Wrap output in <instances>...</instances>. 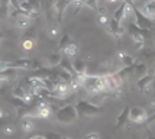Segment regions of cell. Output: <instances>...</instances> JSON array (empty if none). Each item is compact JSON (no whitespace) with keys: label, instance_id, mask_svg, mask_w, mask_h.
Listing matches in <instances>:
<instances>
[{"label":"cell","instance_id":"6da1fadb","mask_svg":"<svg viewBox=\"0 0 155 139\" xmlns=\"http://www.w3.org/2000/svg\"><path fill=\"white\" fill-rule=\"evenodd\" d=\"M75 109L78 113V117H97L104 113V107L94 104L90 100H78L75 103Z\"/></svg>","mask_w":155,"mask_h":139},{"label":"cell","instance_id":"7a4b0ae2","mask_svg":"<svg viewBox=\"0 0 155 139\" xmlns=\"http://www.w3.org/2000/svg\"><path fill=\"white\" fill-rule=\"evenodd\" d=\"M77 117H78V113H77L75 104H65L55 110V120L64 125H70L75 122Z\"/></svg>","mask_w":155,"mask_h":139},{"label":"cell","instance_id":"3957f363","mask_svg":"<svg viewBox=\"0 0 155 139\" xmlns=\"http://www.w3.org/2000/svg\"><path fill=\"white\" fill-rule=\"evenodd\" d=\"M81 87L88 93H97L104 91V81H103V75H84L83 81H81Z\"/></svg>","mask_w":155,"mask_h":139},{"label":"cell","instance_id":"277c9868","mask_svg":"<svg viewBox=\"0 0 155 139\" xmlns=\"http://www.w3.org/2000/svg\"><path fill=\"white\" fill-rule=\"evenodd\" d=\"M103 81H104V91L113 93V94L119 93V90H120V87H122V83H123V80L117 75V73L103 74Z\"/></svg>","mask_w":155,"mask_h":139},{"label":"cell","instance_id":"5b68a950","mask_svg":"<svg viewBox=\"0 0 155 139\" xmlns=\"http://www.w3.org/2000/svg\"><path fill=\"white\" fill-rule=\"evenodd\" d=\"M132 15L135 16V25L139 26L141 29L145 31H152L154 29V20H151L149 18H147L145 15L141 12V9H138L135 5H132Z\"/></svg>","mask_w":155,"mask_h":139},{"label":"cell","instance_id":"8992f818","mask_svg":"<svg viewBox=\"0 0 155 139\" xmlns=\"http://www.w3.org/2000/svg\"><path fill=\"white\" fill-rule=\"evenodd\" d=\"M52 107H51V103L49 101H45V100H42L39 101L36 106L32 109V112H31V117L35 116V117H39V119H49L51 117V114H52Z\"/></svg>","mask_w":155,"mask_h":139},{"label":"cell","instance_id":"52a82bcc","mask_svg":"<svg viewBox=\"0 0 155 139\" xmlns=\"http://www.w3.org/2000/svg\"><path fill=\"white\" fill-rule=\"evenodd\" d=\"M148 119V113L147 110L141 106H134L130 107V110H129V120L130 122H134V123H145Z\"/></svg>","mask_w":155,"mask_h":139},{"label":"cell","instance_id":"ba28073f","mask_svg":"<svg viewBox=\"0 0 155 139\" xmlns=\"http://www.w3.org/2000/svg\"><path fill=\"white\" fill-rule=\"evenodd\" d=\"M155 80V70L154 68H151V70H148L147 73L142 75L141 78L138 80V83H136V87L141 90V91H143L147 87H149L151 84H152V81Z\"/></svg>","mask_w":155,"mask_h":139},{"label":"cell","instance_id":"9c48e42d","mask_svg":"<svg viewBox=\"0 0 155 139\" xmlns=\"http://www.w3.org/2000/svg\"><path fill=\"white\" fill-rule=\"evenodd\" d=\"M129 110H130V107L125 106V107H123V110L119 113V116H117V119H116V122H115V127H116V129H120V127H123V126L128 123V120H129Z\"/></svg>","mask_w":155,"mask_h":139},{"label":"cell","instance_id":"30bf717a","mask_svg":"<svg viewBox=\"0 0 155 139\" xmlns=\"http://www.w3.org/2000/svg\"><path fill=\"white\" fill-rule=\"evenodd\" d=\"M141 12L147 18H149L151 20L155 22V0H148L143 6L141 7Z\"/></svg>","mask_w":155,"mask_h":139},{"label":"cell","instance_id":"8fae6325","mask_svg":"<svg viewBox=\"0 0 155 139\" xmlns=\"http://www.w3.org/2000/svg\"><path fill=\"white\" fill-rule=\"evenodd\" d=\"M139 58H141V60H143L145 62L155 61V48L145 46L143 49H141V51H139Z\"/></svg>","mask_w":155,"mask_h":139},{"label":"cell","instance_id":"7c38bea8","mask_svg":"<svg viewBox=\"0 0 155 139\" xmlns=\"http://www.w3.org/2000/svg\"><path fill=\"white\" fill-rule=\"evenodd\" d=\"M31 22H32V19L29 16H26V15H19L18 18H15L16 28H19V29H28L31 26Z\"/></svg>","mask_w":155,"mask_h":139},{"label":"cell","instance_id":"4fadbf2b","mask_svg":"<svg viewBox=\"0 0 155 139\" xmlns=\"http://www.w3.org/2000/svg\"><path fill=\"white\" fill-rule=\"evenodd\" d=\"M117 60L120 61L123 67H130L136 62L135 58H134L132 55H129V54H126V52H122V51L117 52Z\"/></svg>","mask_w":155,"mask_h":139},{"label":"cell","instance_id":"5bb4252c","mask_svg":"<svg viewBox=\"0 0 155 139\" xmlns=\"http://www.w3.org/2000/svg\"><path fill=\"white\" fill-rule=\"evenodd\" d=\"M73 67H74L75 73L78 75H86V73H87V62L84 60H74Z\"/></svg>","mask_w":155,"mask_h":139},{"label":"cell","instance_id":"9a60e30c","mask_svg":"<svg viewBox=\"0 0 155 139\" xmlns=\"http://www.w3.org/2000/svg\"><path fill=\"white\" fill-rule=\"evenodd\" d=\"M47 58V65L51 67V68H55V67H58L61 64V61H62V58H61V54L60 52H55V54H51V55H48V57H45Z\"/></svg>","mask_w":155,"mask_h":139},{"label":"cell","instance_id":"2e32d148","mask_svg":"<svg viewBox=\"0 0 155 139\" xmlns=\"http://www.w3.org/2000/svg\"><path fill=\"white\" fill-rule=\"evenodd\" d=\"M62 54H64L67 58H75L77 54H78V46L75 45L74 42H71L70 45L65 46V48L62 49Z\"/></svg>","mask_w":155,"mask_h":139},{"label":"cell","instance_id":"e0dca14e","mask_svg":"<svg viewBox=\"0 0 155 139\" xmlns=\"http://www.w3.org/2000/svg\"><path fill=\"white\" fill-rule=\"evenodd\" d=\"M20 126H22V131L23 132H32L35 129V123L31 116H25L22 119V122H20Z\"/></svg>","mask_w":155,"mask_h":139},{"label":"cell","instance_id":"ac0fdd59","mask_svg":"<svg viewBox=\"0 0 155 139\" xmlns=\"http://www.w3.org/2000/svg\"><path fill=\"white\" fill-rule=\"evenodd\" d=\"M70 44H71V38H70V35H68V33H64V35L61 36V39L58 41V49L62 51V49H64L65 46H68Z\"/></svg>","mask_w":155,"mask_h":139},{"label":"cell","instance_id":"d6986e66","mask_svg":"<svg viewBox=\"0 0 155 139\" xmlns=\"http://www.w3.org/2000/svg\"><path fill=\"white\" fill-rule=\"evenodd\" d=\"M47 33L51 39H54V38L58 36V33H60V28L57 26L55 23H49V26H48V29H47Z\"/></svg>","mask_w":155,"mask_h":139},{"label":"cell","instance_id":"ffe728a7","mask_svg":"<svg viewBox=\"0 0 155 139\" xmlns=\"http://www.w3.org/2000/svg\"><path fill=\"white\" fill-rule=\"evenodd\" d=\"M97 22H99V25H101L103 28H106L109 25V22H110V18H109V15L107 13H104V15H97Z\"/></svg>","mask_w":155,"mask_h":139},{"label":"cell","instance_id":"44dd1931","mask_svg":"<svg viewBox=\"0 0 155 139\" xmlns=\"http://www.w3.org/2000/svg\"><path fill=\"white\" fill-rule=\"evenodd\" d=\"M35 42H36V41H34V39H26V38H23L22 46H23V49H25V51H31V49H32V48L35 46Z\"/></svg>","mask_w":155,"mask_h":139},{"label":"cell","instance_id":"7402d4cb","mask_svg":"<svg viewBox=\"0 0 155 139\" xmlns=\"http://www.w3.org/2000/svg\"><path fill=\"white\" fill-rule=\"evenodd\" d=\"M84 6H87L88 9H93V10H97L99 9V0H84Z\"/></svg>","mask_w":155,"mask_h":139},{"label":"cell","instance_id":"603a6c76","mask_svg":"<svg viewBox=\"0 0 155 139\" xmlns=\"http://www.w3.org/2000/svg\"><path fill=\"white\" fill-rule=\"evenodd\" d=\"M25 38H26V39H34V41H36V31H35L34 28H28L26 33H25Z\"/></svg>","mask_w":155,"mask_h":139},{"label":"cell","instance_id":"cb8c5ba5","mask_svg":"<svg viewBox=\"0 0 155 139\" xmlns=\"http://www.w3.org/2000/svg\"><path fill=\"white\" fill-rule=\"evenodd\" d=\"M47 139H61V136L62 135H60V133H55V132H48L44 135Z\"/></svg>","mask_w":155,"mask_h":139},{"label":"cell","instance_id":"d4e9b609","mask_svg":"<svg viewBox=\"0 0 155 139\" xmlns=\"http://www.w3.org/2000/svg\"><path fill=\"white\" fill-rule=\"evenodd\" d=\"M83 139H100V135L97 132H90V133H87V135H84Z\"/></svg>","mask_w":155,"mask_h":139},{"label":"cell","instance_id":"484cf974","mask_svg":"<svg viewBox=\"0 0 155 139\" xmlns=\"http://www.w3.org/2000/svg\"><path fill=\"white\" fill-rule=\"evenodd\" d=\"M3 132L7 133V135H10V133H13V127H12V126H5Z\"/></svg>","mask_w":155,"mask_h":139},{"label":"cell","instance_id":"4316f807","mask_svg":"<svg viewBox=\"0 0 155 139\" xmlns=\"http://www.w3.org/2000/svg\"><path fill=\"white\" fill-rule=\"evenodd\" d=\"M29 139H47L44 135H35V136H32V138H29Z\"/></svg>","mask_w":155,"mask_h":139},{"label":"cell","instance_id":"83f0119b","mask_svg":"<svg viewBox=\"0 0 155 139\" xmlns=\"http://www.w3.org/2000/svg\"><path fill=\"white\" fill-rule=\"evenodd\" d=\"M149 107H151V109H154V112H155V100L149 101Z\"/></svg>","mask_w":155,"mask_h":139},{"label":"cell","instance_id":"f1b7e54d","mask_svg":"<svg viewBox=\"0 0 155 139\" xmlns=\"http://www.w3.org/2000/svg\"><path fill=\"white\" fill-rule=\"evenodd\" d=\"M148 139H155V135H152L151 131H148Z\"/></svg>","mask_w":155,"mask_h":139},{"label":"cell","instance_id":"f546056e","mask_svg":"<svg viewBox=\"0 0 155 139\" xmlns=\"http://www.w3.org/2000/svg\"><path fill=\"white\" fill-rule=\"evenodd\" d=\"M109 3H117V2H123V0H107Z\"/></svg>","mask_w":155,"mask_h":139},{"label":"cell","instance_id":"4dcf8cb0","mask_svg":"<svg viewBox=\"0 0 155 139\" xmlns=\"http://www.w3.org/2000/svg\"><path fill=\"white\" fill-rule=\"evenodd\" d=\"M5 114H6V112L3 113V110H0V119H2V117H3V116H5Z\"/></svg>","mask_w":155,"mask_h":139},{"label":"cell","instance_id":"1f68e13d","mask_svg":"<svg viewBox=\"0 0 155 139\" xmlns=\"http://www.w3.org/2000/svg\"><path fill=\"white\" fill-rule=\"evenodd\" d=\"M3 38H5V33H3V32H0V41L3 39Z\"/></svg>","mask_w":155,"mask_h":139},{"label":"cell","instance_id":"d6a6232c","mask_svg":"<svg viewBox=\"0 0 155 139\" xmlns=\"http://www.w3.org/2000/svg\"><path fill=\"white\" fill-rule=\"evenodd\" d=\"M68 3H70V5H73V3H74V2H77V0H67Z\"/></svg>","mask_w":155,"mask_h":139},{"label":"cell","instance_id":"836d02e7","mask_svg":"<svg viewBox=\"0 0 155 139\" xmlns=\"http://www.w3.org/2000/svg\"><path fill=\"white\" fill-rule=\"evenodd\" d=\"M61 139H71V138H68V136H61Z\"/></svg>","mask_w":155,"mask_h":139},{"label":"cell","instance_id":"e575fe53","mask_svg":"<svg viewBox=\"0 0 155 139\" xmlns=\"http://www.w3.org/2000/svg\"><path fill=\"white\" fill-rule=\"evenodd\" d=\"M126 2H129V3H134V0H126Z\"/></svg>","mask_w":155,"mask_h":139},{"label":"cell","instance_id":"d590c367","mask_svg":"<svg viewBox=\"0 0 155 139\" xmlns=\"http://www.w3.org/2000/svg\"><path fill=\"white\" fill-rule=\"evenodd\" d=\"M57 2H60V0H52V3H57Z\"/></svg>","mask_w":155,"mask_h":139},{"label":"cell","instance_id":"8d00e7d4","mask_svg":"<svg viewBox=\"0 0 155 139\" xmlns=\"http://www.w3.org/2000/svg\"><path fill=\"white\" fill-rule=\"evenodd\" d=\"M19 2H22V0H19Z\"/></svg>","mask_w":155,"mask_h":139},{"label":"cell","instance_id":"74e56055","mask_svg":"<svg viewBox=\"0 0 155 139\" xmlns=\"http://www.w3.org/2000/svg\"><path fill=\"white\" fill-rule=\"evenodd\" d=\"M154 25H155V22H154Z\"/></svg>","mask_w":155,"mask_h":139},{"label":"cell","instance_id":"f35d334b","mask_svg":"<svg viewBox=\"0 0 155 139\" xmlns=\"http://www.w3.org/2000/svg\"><path fill=\"white\" fill-rule=\"evenodd\" d=\"M154 36H155V35H154Z\"/></svg>","mask_w":155,"mask_h":139}]
</instances>
